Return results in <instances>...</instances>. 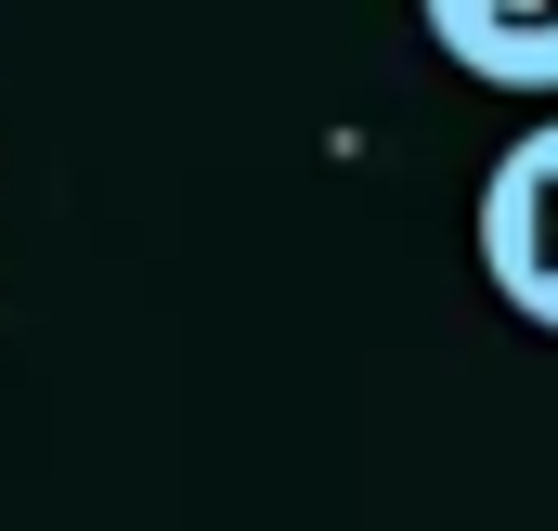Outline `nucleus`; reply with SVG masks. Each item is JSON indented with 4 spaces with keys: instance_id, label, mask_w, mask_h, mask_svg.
Wrapping results in <instances>:
<instances>
[{
    "instance_id": "nucleus-2",
    "label": "nucleus",
    "mask_w": 558,
    "mask_h": 531,
    "mask_svg": "<svg viewBox=\"0 0 558 531\" xmlns=\"http://www.w3.org/2000/svg\"><path fill=\"white\" fill-rule=\"evenodd\" d=\"M428 39L494 78V91H558V0H416Z\"/></svg>"
},
{
    "instance_id": "nucleus-1",
    "label": "nucleus",
    "mask_w": 558,
    "mask_h": 531,
    "mask_svg": "<svg viewBox=\"0 0 558 531\" xmlns=\"http://www.w3.org/2000/svg\"><path fill=\"white\" fill-rule=\"evenodd\" d=\"M481 272H494V298L520 324L558 337V118H533L494 156V182H481Z\"/></svg>"
}]
</instances>
